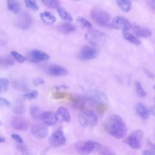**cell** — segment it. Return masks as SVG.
Masks as SVG:
<instances>
[{"label": "cell", "instance_id": "cell-12", "mask_svg": "<svg viewBox=\"0 0 155 155\" xmlns=\"http://www.w3.org/2000/svg\"><path fill=\"white\" fill-rule=\"evenodd\" d=\"M30 133L32 136L36 139H42L47 137L48 134V130L44 124L37 123L33 124L31 126Z\"/></svg>", "mask_w": 155, "mask_h": 155}, {"label": "cell", "instance_id": "cell-21", "mask_svg": "<svg viewBox=\"0 0 155 155\" xmlns=\"http://www.w3.org/2000/svg\"><path fill=\"white\" fill-rule=\"evenodd\" d=\"M40 17L43 22L48 25L53 24L56 22V18L54 16H53L50 12L47 11L41 13Z\"/></svg>", "mask_w": 155, "mask_h": 155}, {"label": "cell", "instance_id": "cell-29", "mask_svg": "<svg viewBox=\"0 0 155 155\" xmlns=\"http://www.w3.org/2000/svg\"><path fill=\"white\" fill-rule=\"evenodd\" d=\"M0 64L1 66L7 67L13 65L15 64L13 59L8 56H3L1 57Z\"/></svg>", "mask_w": 155, "mask_h": 155}, {"label": "cell", "instance_id": "cell-22", "mask_svg": "<svg viewBox=\"0 0 155 155\" xmlns=\"http://www.w3.org/2000/svg\"><path fill=\"white\" fill-rule=\"evenodd\" d=\"M42 110L37 105H32L30 107V114L31 117L35 120H39L42 119Z\"/></svg>", "mask_w": 155, "mask_h": 155}, {"label": "cell", "instance_id": "cell-49", "mask_svg": "<svg viewBox=\"0 0 155 155\" xmlns=\"http://www.w3.org/2000/svg\"><path fill=\"white\" fill-rule=\"evenodd\" d=\"M153 88H154V90H155V85L153 86Z\"/></svg>", "mask_w": 155, "mask_h": 155}, {"label": "cell", "instance_id": "cell-45", "mask_svg": "<svg viewBox=\"0 0 155 155\" xmlns=\"http://www.w3.org/2000/svg\"><path fill=\"white\" fill-rule=\"evenodd\" d=\"M143 154H155V151L153 150H145L142 152Z\"/></svg>", "mask_w": 155, "mask_h": 155}, {"label": "cell", "instance_id": "cell-50", "mask_svg": "<svg viewBox=\"0 0 155 155\" xmlns=\"http://www.w3.org/2000/svg\"><path fill=\"white\" fill-rule=\"evenodd\" d=\"M74 1H79V0H74Z\"/></svg>", "mask_w": 155, "mask_h": 155}, {"label": "cell", "instance_id": "cell-36", "mask_svg": "<svg viewBox=\"0 0 155 155\" xmlns=\"http://www.w3.org/2000/svg\"><path fill=\"white\" fill-rule=\"evenodd\" d=\"M38 95V91L36 90H34V91H31L29 93L24 94H22V96L24 98L27 99H33L36 98Z\"/></svg>", "mask_w": 155, "mask_h": 155}, {"label": "cell", "instance_id": "cell-16", "mask_svg": "<svg viewBox=\"0 0 155 155\" xmlns=\"http://www.w3.org/2000/svg\"><path fill=\"white\" fill-rule=\"evenodd\" d=\"M48 73L53 76H65L68 73V71L66 68L61 65H52L48 68Z\"/></svg>", "mask_w": 155, "mask_h": 155}, {"label": "cell", "instance_id": "cell-13", "mask_svg": "<svg viewBox=\"0 0 155 155\" xmlns=\"http://www.w3.org/2000/svg\"><path fill=\"white\" fill-rule=\"evenodd\" d=\"M11 125L13 128L19 131H25L28 128V120L21 116H15L12 118Z\"/></svg>", "mask_w": 155, "mask_h": 155}, {"label": "cell", "instance_id": "cell-47", "mask_svg": "<svg viewBox=\"0 0 155 155\" xmlns=\"http://www.w3.org/2000/svg\"><path fill=\"white\" fill-rule=\"evenodd\" d=\"M54 88L57 90L60 89V88H67V87L65 85H61V86H57V87H54Z\"/></svg>", "mask_w": 155, "mask_h": 155}, {"label": "cell", "instance_id": "cell-31", "mask_svg": "<svg viewBox=\"0 0 155 155\" xmlns=\"http://www.w3.org/2000/svg\"><path fill=\"white\" fill-rule=\"evenodd\" d=\"M24 4L27 8L33 11H37L39 7L35 0H24Z\"/></svg>", "mask_w": 155, "mask_h": 155}, {"label": "cell", "instance_id": "cell-44", "mask_svg": "<svg viewBox=\"0 0 155 155\" xmlns=\"http://www.w3.org/2000/svg\"><path fill=\"white\" fill-rule=\"evenodd\" d=\"M18 149H19V151H20L22 154H27V150L25 149V148L24 147V146H22V145H19L18 147Z\"/></svg>", "mask_w": 155, "mask_h": 155}, {"label": "cell", "instance_id": "cell-11", "mask_svg": "<svg viewBox=\"0 0 155 155\" xmlns=\"http://www.w3.org/2000/svg\"><path fill=\"white\" fill-rule=\"evenodd\" d=\"M98 50L91 47H84L78 54V58L82 61H88L96 58L98 55Z\"/></svg>", "mask_w": 155, "mask_h": 155}, {"label": "cell", "instance_id": "cell-25", "mask_svg": "<svg viewBox=\"0 0 155 155\" xmlns=\"http://www.w3.org/2000/svg\"><path fill=\"white\" fill-rule=\"evenodd\" d=\"M123 36L125 39L132 43L134 45H139L141 44L140 41L137 39L135 36L129 33L128 31H123Z\"/></svg>", "mask_w": 155, "mask_h": 155}, {"label": "cell", "instance_id": "cell-23", "mask_svg": "<svg viewBox=\"0 0 155 155\" xmlns=\"http://www.w3.org/2000/svg\"><path fill=\"white\" fill-rule=\"evenodd\" d=\"M7 6L8 10L13 13H18L21 7L17 0H7Z\"/></svg>", "mask_w": 155, "mask_h": 155}, {"label": "cell", "instance_id": "cell-35", "mask_svg": "<svg viewBox=\"0 0 155 155\" xmlns=\"http://www.w3.org/2000/svg\"><path fill=\"white\" fill-rule=\"evenodd\" d=\"M11 54L13 58L19 63H22L25 61V58L22 55H21V54H19L16 51H14V50L12 51Z\"/></svg>", "mask_w": 155, "mask_h": 155}, {"label": "cell", "instance_id": "cell-9", "mask_svg": "<svg viewBox=\"0 0 155 155\" xmlns=\"http://www.w3.org/2000/svg\"><path fill=\"white\" fill-rule=\"evenodd\" d=\"M111 25L113 28L116 29H122V31H128L132 27L129 20L122 16H115L112 21Z\"/></svg>", "mask_w": 155, "mask_h": 155}, {"label": "cell", "instance_id": "cell-40", "mask_svg": "<svg viewBox=\"0 0 155 155\" xmlns=\"http://www.w3.org/2000/svg\"><path fill=\"white\" fill-rule=\"evenodd\" d=\"M1 105L2 107H7V108H9L11 107V103L6 99L3 98V97H1Z\"/></svg>", "mask_w": 155, "mask_h": 155}, {"label": "cell", "instance_id": "cell-17", "mask_svg": "<svg viewBox=\"0 0 155 155\" xmlns=\"http://www.w3.org/2000/svg\"><path fill=\"white\" fill-rule=\"evenodd\" d=\"M42 120L46 125L53 126L56 124L58 119L56 114L50 111H47L43 113Z\"/></svg>", "mask_w": 155, "mask_h": 155}, {"label": "cell", "instance_id": "cell-20", "mask_svg": "<svg viewBox=\"0 0 155 155\" xmlns=\"http://www.w3.org/2000/svg\"><path fill=\"white\" fill-rule=\"evenodd\" d=\"M58 30L62 34H68L70 33L73 32L76 30V27L73 24L68 22L61 23L59 24L57 27Z\"/></svg>", "mask_w": 155, "mask_h": 155}, {"label": "cell", "instance_id": "cell-33", "mask_svg": "<svg viewBox=\"0 0 155 155\" xmlns=\"http://www.w3.org/2000/svg\"><path fill=\"white\" fill-rule=\"evenodd\" d=\"M9 81L6 78H1L0 79V91L1 93H5L8 88Z\"/></svg>", "mask_w": 155, "mask_h": 155}, {"label": "cell", "instance_id": "cell-42", "mask_svg": "<svg viewBox=\"0 0 155 155\" xmlns=\"http://www.w3.org/2000/svg\"><path fill=\"white\" fill-rule=\"evenodd\" d=\"M45 83V81L44 80L41 78H36L34 81H33V84L35 85H41V84H43Z\"/></svg>", "mask_w": 155, "mask_h": 155}, {"label": "cell", "instance_id": "cell-41", "mask_svg": "<svg viewBox=\"0 0 155 155\" xmlns=\"http://www.w3.org/2000/svg\"><path fill=\"white\" fill-rule=\"evenodd\" d=\"M11 137H12L13 140H16V141L18 143H23V140H22V137H21L20 136H19L18 134H11Z\"/></svg>", "mask_w": 155, "mask_h": 155}, {"label": "cell", "instance_id": "cell-15", "mask_svg": "<svg viewBox=\"0 0 155 155\" xmlns=\"http://www.w3.org/2000/svg\"><path fill=\"white\" fill-rule=\"evenodd\" d=\"M131 28L135 35L139 37L148 38L151 36L152 35L151 30L149 28L145 27H142L136 24H134L132 25Z\"/></svg>", "mask_w": 155, "mask_h": 155}, {"label": "cell", "instance_id": "cell-24", "mask_svg": "<svg viewBox=\"0 0 155 155\" xmlns=\"http://www.w3.org/2000/svg\"><path fill=\"white\" fill-rule=\"evenodd\" d=\"M12 110L15 113L17 114H22L25 111V106L22 101L16 100L14 102Z\"/></svg>", "mask_w": 155, "mask_h": 155}, {"label": "cell", "instance_id": "cell-30", "mask_svg": "<svg viewBox=\"0 0 155 155\" xmlns=\"http://www.w3.org/2000/svg\"><path fill=\"white\" fill-rule=\"evenodd\" d=\"M13 85L14 88L17 89L18 90L22 91H25L28 90V86L27 84L23 82V81H15L13 82Z\"/></svg>", "mask_w": 155, "mask_h": 155}, {"label": "cell", "instance_id": "cell-14", "mask_svg": "<svg viewBox=\"0 0 155 155\" xmlns=\"http://www.w3.org/2000/svg\"><path fill=\"white\" fill-rule=\"evenodd\" d=\"M28 58L30 61L37 63L41 61L48 60L50 58V56L46 53L42 51L33 50L30 52Z\"/></svg>", "mask_w": 155, "mask_h": 155}, {"label": "cell", "instance_id": "cell-10", "mask_svg": "<svg viewBox=\"0 0 155 155\" xmlns=\"http://www.w3.org/2000/svg\"><path fill=\"white\" fill-rule=\"evenodd\" d=\"M32 18L30 15L27 12L20 13L16 20V25L18 27L22 29H28L32 25Z\"/></svg>", "mask_w": 155, "mask_h": 155}, {"label": "cell", "instance_id": "cell-28", "mask_svg": "<svg viewBox=\"0 0 155 155\" xmlns=\"http://www.w3.org/2000/svg\"><path fill=\"white\" fill-rule=\"evenodd\" d=\"M44 5L50 8H58L60 6V3L58 0H41Z\"/></svg>", "mask_w": 155, "mask_h": 155}, {"label": "cell", "instance_id": "cell-51", "mask_svg": "<svg viewBox=\"0 0 155 155\" xmlns=\"http://www.w3.org/2000/svg\"><path fill=\"white\" fill-rule=\"evenodd\" d=\"M154 100H155V99H154Z\"/></svg>", "mask_w": 155, "mask_h": 155}, {"label": "cell", "instance_id": "cell-7", "mask_svg": "<svg viewBox=\"0 0 155 155\" xmlns=\"http://www.w3.org/2000/svg\"><path fill=\"white\" fill-rule=\"evenodd\" d=\"M85 97L88 101H92L93 102L106 104L108 102L107 95L102 91L97 90H91L88 91Z\"/></svg>", "mask_w": 155, "mask_h": 155}, {"label": "cell", "instance_id": "cell-46", "mask_svg": "<svg viewBox=\"0 0 155 155\" xmlns=\"http://www.w3.org/2000/svg\"><path fill=\"white\" fill-rule=\"evenodd\" d=\"M148 145L151 150L155 151V143H151L150 142H148Z\"/></svg>", "mask_w": 155, "mask_h": 155}, {"label": "cell", "instance_id": "cell-27", "mask_svg": "<svg viewBox=\"0 0 155 155\" xmlns=\"http://www.w3.org/2000/svg\"><path fill=\"white\" fill-rule=\"evenodd\" d=\"M57 11L61 18L67 22H71L73 21V18L71 15L64 8L59 7L57 8Z\"/></svg>", "mask_w": 155, "mask_h": 155}, {"label": "cell", "instance_id": "cell-4", "mask_svg": "<svg viewBox=\"0 0 155 155\" xmlns=\"http://www.w3.org/2000/svg\"><path fill=\"white\" fill-rule=\"evenodd\" d=\"M76 151L81 154H87L92 153L94 150L98 151L101 145L94 140L81 141L76 145Z\"/></svg>", "mask_w": 155, "mask_h": 155}, {"label": "cell", "instance_id": "cell-43", "mask_svg": "<svg viewBox=\"0 0 155 155\" xmlns=\"http://www.w3.org/2000/svg\"><path fill=\"white\" fill-rule=\"evenodd\" d=\"M148 5L153 10L155 11V0H145Z\"/></svg>", "mask_w": 155, "mask_h": 155}, {"label": "cell", "instance_id": "cell-48", "mask_svg": "<svg viewBox=\"0 0 155 155\" xmlns=\"http://www.w3.org/2000/svg\"><path fill=\"white\" fill-rule=\"evenodd\" d=\"M5 142V139L3 138V137L1 136V138H0V142L2 143V142Z\"/></svg>", "mask_w": 155, "mask_h": 155}, {"label": "cell", "instance_id": "cell-32", "mask_svg": "<svg viewBox=\"0 0 155 155\" xmlns=\"http://www.w3.org/2000/svg\"><path fill=\"white\" fill-rule=\"evenodd\" d=\"M135 90L138 96L144 97L146 96V92L143 88L141 84L139 81L135 82Z\"/></svg>", "mask_w": 155, "mask_h": 155}, {"label": "cell", "instance_id": "cell-5", "mask_svg": "<svg viewBox=\"0 0 155 155\" xmlns=\"http://www.w3.org/2000/svg\"><path fill=\"white\" fill-rule=\"evenodd\" d=\"M87 41L93 45H102L107 41V36L99 30H91L88 31L85 35Z\"/></svg>", "mask_w": 155, "mask_h": 155}, {"label": "cell", "instance_id": "cell-38", "mask_svg": "<svg viewBox=\"0 0 155 155\" xmlns=\"http://www.w3.org/2000/svg\"><path fill=\"white\" fill-rule=\"evenodd\" d=\"M107 108V107L105 105V104H99L97 107H96V111L98 113H104Z\"/></svg>", "mask_w": 155, "mask_h": 155}, {"label": "cell", "instance_id": "cell-39", "mask_svg": "<svg viewBox=\"0 0 155 155\" xmlns=\"http://www.w3.org/2000/svg\"><path fill=\"white\" fill-rule=\"evenodd\" d=\"M68 94L64 92H56L53 94V97L55 99H63Z\"/></svg>", "mask_w": 155, "mask_h": 155}, {"label": "cell", "instance_id": "cell-8", "mask_svg": "<svg viewBox=\"0 0 155 155\" xmlns=\"http://www.w3.org/2000/svg\"><path fill=\"white\" fill-rule=\"evenodd\" d=\"M66 139L61 129L57 130L48 139L49 144L53 147H59L64 145Z\"/></svg>", "mask_w": 155, "mask_h": 155}, {"label": "cell", "instance_id": "cell-19", "mask_svg": "<svg viewBox=\"0 0 155 155\" xmlns=\"http://www.w3.org/2000/svg\"><path fill=\"white\" fill-rule=\"evenodd\" d=\"M136 111L137 115L143 119H147L150 117L151 112L150 110L143 104L139 103L136 105Z\"/></svg>", "mask_w": 155, "mask_h": 155}, {"label": "cell", "instance_id": "cell-26", "mask_svg": "<svg viewBox=\"0 0 155 155\" xmlns=\"http://www.w3.org/2000/svg\"><path fill=\"white\" fill-rule=\"evenodd\" d=\"M116 1L118 6L123 11L125 12L130 11L132 6L131 0H117Z\"/></svg>", "mask_w": 155, "mask_h": 155}, {"label": "cell", "instance_id": "cell-3", "mask_svg": "<svg viewBox=\"0 0 155 155\" xmlns=\"http://www.w3.org/2000/svg\"><path fill=\"white\" fill-rule=\"evenodd\" d=\"M92 19L99 25L105 27L109 24L110 20V15L105 10L100 8H94L90 12Z\"/></svg>", "mask_w": 155, "mask_h": 155}, {"label": "cell", "instance_id": "cell-1", "mask_svg": "<svg viewBox=\"0 0 155 155\" xmlns=\"http://www.w3.org/2000/svg\"><path fill=\"white\" fill-rule=\"evenodd\" d=\"M105 131L112 137L120 139L124 137L127 132V127L122 117L116 114L110 115L103 122Z\"/></svg>", "mask_w": 155, "mask_h": 155}, {"label": "cell", "instance_id": "cell-34", "mask_svg": "<svg viewBox=\"0 0 155 155\" xmlns=\"http://www.w3.org/2000/svg\"><path fill=\"white\" fill-rule=\"evenodd\" d=\"M77 21L81 25L86 28L90 29L92 28V24L88 20L82 16H78L77 18Z\"/></svg>", "mask_w": 155, "mask_h": 155}, {"label": "cell", "instance_id": "cell-2", "mask_svg": "<svg viewBox=\"0 0 155 155\" xmlns=\"http://www.w3.org/2000/svg\"><path fill=\"white\" fill-rule=\"evenodd\" d=\"M78 119L80 124L84 128H91L97 122V117L91 111H82L78 115Z\"/></svg>", "mask_w": 155, "mask_h": 155}, {"label": "cell", "instance_id": "cell-37", "mask_svg": "<svg viewBox=\"0 0 155 155\" xmlns=\"http://www.w3.org/2000/svg\"><path fill=\"white\" fill-rule=\"evenodd\" d=\"M98 152H99V153L102 154H114V153L111 150L108 149L107 147H103L102 145L100 147V148L99 149Z\"/></svg>", "mask_w": 155, "mask_h": 155}, {"label": "cell", "instance_id": "cell-6", "mask_svg": "<svg viewBox=\"0 0 155 155\" xmlns=\"http://www.w3.org/2000/svg\"><path fill=\"white\" fill-rule=\"evenodd\" d=\"M143 133L141 130H134L125 140V142L133 149H138L141 147V142Z\"/></svg>", "mask_w": 155, "mask_h": 155}, {"label": "cell", "instance_id": "cell-18", "mask_svg": "<svg viewBox=\"0 0 155 155\" xmlns=\"http://www.w3.org/2000/svg\"><path fill=\"white\" fill-rule=\"evenodd\" d=\"M56 116L58 120L65 122H69L71 120V115L68 110L64 107H59L56 111Z\"/></svg>", "mask_w": 155, "mask_h": 155}]
</instances>
